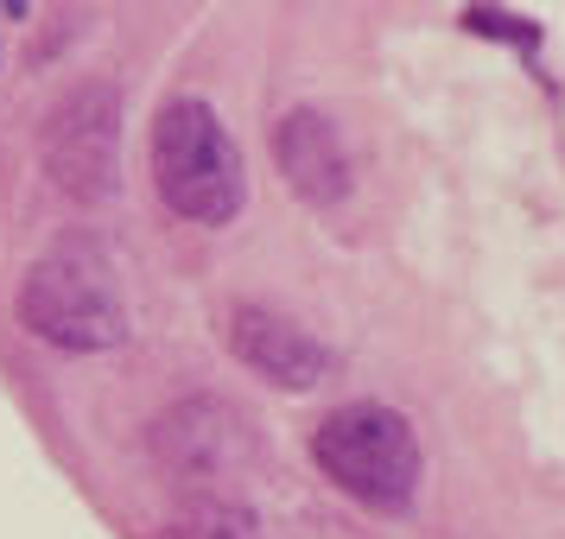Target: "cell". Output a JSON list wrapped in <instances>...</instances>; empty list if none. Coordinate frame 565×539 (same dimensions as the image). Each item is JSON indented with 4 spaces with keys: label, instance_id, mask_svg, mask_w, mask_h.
Instances as JSON below:
<instances>
[{
    "label": "cell",
    "instance_id": "2",
    "mask_svg": "<svg viewBox=\"0 0 565 539\" xmlns=\"http://www.w3.org/2000/svg\"><path fill=\"white\" fill-rule=\"evenodd\" d=\"M153 184L191 223H230L242 209V153L223 115L198 96H172L153 115Z\"/></svg>",
    "mask_w": 565,
    "mask_h": 539
},
{
    "label": "cell",
    "instance_id": "1",
    "mask_svg": "<svg viewBox=\"0 0 565 539\" xmlns=\"http://www.w3.org/2000/svg\"><path fill=\"white\" fill-rule=\"evenodd\" d=\"M20 317L32 336H45L57 349H115L128 336V299L115 280V260L96 235H64L32 260L20 285Z\"/></svg>",
    "mask_w": 565,
    "mask_h": 539
},
{
    "label": "cell",
    "instance_id": "5",
    "mask_svg": "<svg viewBox=\"0 0 565 539\" xmlns=\"http://www.w3.org/2000/svg\"><path fill=\"white\" fill-rule=\"evenodd\" d=\"M153 457L184 483H216V476H242L255 463V432L230 400L191 394L153 425Z\"/></svg>",
    "mask_w": 565,
    "mask_h": 539
},
{
    "label": "cell",
    "instance_id": "4",
    "mask_svg": "<svg viewBox=\"0 0 565 539\" xmlns=\"http://www.w3.org/2000/svg\"><path fill=\"white\" fill-rule=\"evenodd\" d=\"M45 172L64 197L77 204H108L121 191V96L108 83H77L64 89L39 133Z\"/></svg>",
    "mask_w": 565,
    "mask_h": 539
},
{
    "label": "cell",
    "instance_id": "6",
    "mask_svg": "<svg viewBox=\"0 0 565 539\" xmlns=\"http://www.w3.org/2000/svg\"><path fill=\"white\" fill-rule=\"evenodd\" d=\"M230 349L242 368H255L260 381L274 387H318L324 375L337 368V356L318 343V336H306L292 317H280V311H260V305H235L230 311Z\"/></svg>",
    "mask_w": 565,
    "mask_h": 539
},
{
    "label": "cell",
    "instance_id": "7",
    "mask_svg": "<svg viewBox=\"0 0 565 539\" xmlns=\"http://www.w3.org/2000/svg\"><path fill=\"white\" fill-rule=\"evenodd\" d=\"M274 159H280L286 184L306 197V204H337L350 191V153H343V133L331 115L318 108H292L280 128H274Z\"/></svg>",
    "mask_w": 565,
    "mask_h": 539
},
{
    "label": "cell",
    "instance_id": "8",
    "mask_svg": "<svg viewBox=\"0 0 565 539\" xmlns=\"http://www.w3.org/2000/svg\"><path fill=\"white\" fill-rule=\"evenodd\" d=\"M166 533L172 539H260V520L242 502H230V495H191V502H179Z\"/></svg>",
    "mask_w": 565,
    "mask_h": 539
},
{
    "label": "cell",
    "instance_id": "3",
    "mask_svg": "<svg viewBox=\"0 0 565 539\" xmlns=\"http://www.w3.org/2000/svg\"><path fill=\"white\" fill-rule=\"evenodd\" d=\"M311 463L369 508H407L413 488H419L413 425L394 407H375V400H356V407H337L331 419H318Z\"/></svg>",
    "mask_w": 565,
    "mask_h": 539
}]
</instances>
